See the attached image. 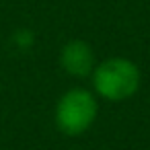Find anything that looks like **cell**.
I'll return each mask as SVG.
<instances>
[{
	"label": "cell",
	"instance_id": "1",
	"mask_svg": "<svg viewBox=\"0 0 150 150\" xmlns=\"http://www.w3.org/2000/svg\"><path fill=\"white\" fill-rule=\"evenodd\" d=\"M93 86L107 101L129 99L140 88V68L127 58H107L95 66Z\"/></svg>",
	"mask_w": 150,
	"mask_h": 150
},
{
	"label": "cell",
	"instance_id": "2",
	"mask_svg": "<svg viewBox=\"0 0 150 150\" xmlns=\"http://www.w3.org/2000/svg\"><path fill=\"white\" fill-rule=\"evenodd\" d=\"M97 99L86 88H70L66 91L58 105H56V125L66 136H80L84 134L97 119Z\"/></svg>",
	"mask_w": 150,
	"mask_h": 150
},
{
	"label": "cell",
	"instance_id": "3",
	"mask_svg": "<svg viewBox=\"0 0 150 150\" xmlns=\"http://www.w3.org/2000/svg\"><path fill=\"white\" fill-rule=\"evenodd\" d=\"M60 66L70 76L84 78V76L93 74V70L97 66L95 64V52L86 41L72 39V41L64 43V47L60 52Z\"/></svg>",
	"mask_w": 150,
	"mask_h": 150
},
{
	"label": "cell",
	"instance_id": "4",
	"mask_svg": "<svg viewBox=\"0 0 150 150\" xmlns=\"http://www.w3.org/2000/svg\"><path fill=\"white\" fill-rule=\"evenodd\" d=\"M13 43L19 47V50H29L33 47L35 43V33L31 29H17L13 33Z\"/></svg>",
	"mask_w": 150,
	"mask_h": 150
}]
</instances>
